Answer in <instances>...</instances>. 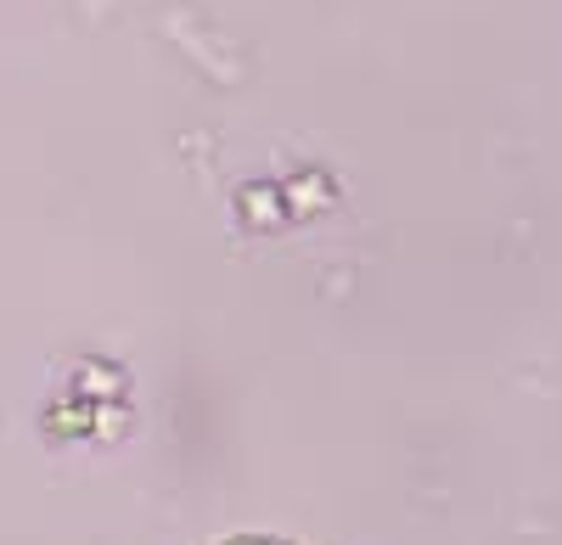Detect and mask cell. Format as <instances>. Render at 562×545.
<instances>
[{
  "label": "cell",
  "instance_id": "cell-1",
  "mask_svg": "<svg viewBox=\"0 0 562 545\" xmlns=\"http://www.w3.org/2000/svg\"><path fill=\"white\" fill-rule=\"evenodd\" d=\"M225 545H293V540H276V534H237V540H225Z\"/></svg>",
  "mask_w": 562,
  "mask_h": 545
}]
</instances>
